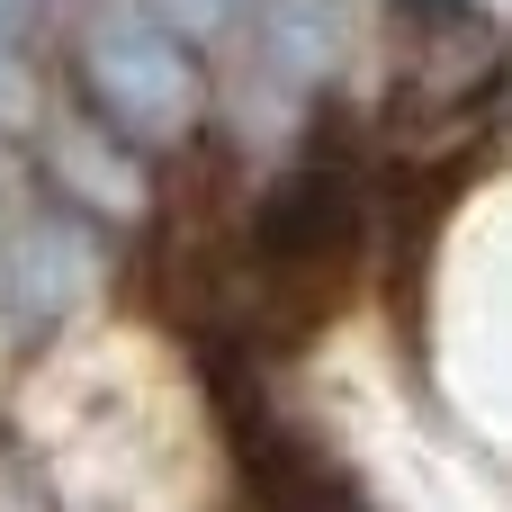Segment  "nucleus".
I'll list each match as a JSON object with an SVG mask.
<instances>
[{
  "label": "nucleus",
  "instance_id": "obj_1",
  "mask_svg": "<svg viewBox=\"0 0 512 512\" xmlns=\"http://www.w3.org/2000/svg\"><path fill=\"white\" fill-rule=\"evenodd\" d=\"M324 135L297 144V162L270 180L261 216L243 225V306L270 315V324L333 315L342 288H351V261H360L369 189H360V162L342 144H324Z\"/></svg>",
  "mask_w": 512,
  "mask_h": 512
},
{
  "label": "nucleus",
  "instance_id": "obj_2",
  "mask_svg": "<svg viewBox=\"0 0 512 512\" xmlns=\"http://www.w3.org/2000/svg\"><path fill=\"white\" fill-rule=\"evenodd\" d=\"M81 81H90V99H99V117L117 135H144V144L198 135L207 81H198L189 45L153 9H99L90 36H81Z\"/></svg>",
  "mask_w": 512,
  "mask_h": 512
},
{
  "label": "nucleus",
  "instance_id": "obj_3",
  "mask_svg": "<svg viewBox=\"0 0 512 512\" xmlns=\"http://www.w3.org/2000/svg\"><path fill=\"white\" fill-rule=\"evenodd\" d=\"M36 9H45V0H0V45H9V36H18V27H27Z\"/></svg>",
  "mask_w": 512,
  "mask_h": 512
}]
</instances>
